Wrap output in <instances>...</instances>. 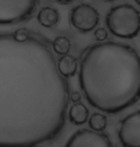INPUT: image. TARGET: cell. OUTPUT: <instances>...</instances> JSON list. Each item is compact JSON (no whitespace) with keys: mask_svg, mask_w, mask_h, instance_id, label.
Here are the masks:
<instances>
[{"mask_svg":"<svg viewBox=\"0 0 140 147\" xmlns=\"http://www.w3.org/2000/svg\"><path fill=\"white\" fill-rule=\"evenodd\" d=\"M69 96L46 41L0 34V147L54 140L64 126Z\"/></svg>","mask_w":140,"mask_h":147,"instance_id":"1","label":"cell"},{"mask_svg":"<svg viewBox=\"0 0 140 147\" xmlns=\"http://www.w3.org/2000/svg\"><path fill=\"white\" fill-rule=\"evenodd\" d=\"M79 82L87 102L107 113H117L140 99V57L123 43L94 44L83 54Z\"/></svg>","mask_w":140,"mask_h":147,"instance_id":"2","label":"cell"},{"mask_svg":"<svg viewBox=\"0 0 140 147\" xmlns=\"http://www.w3.org/2000/svg\"><path fill=\"white\" fill-rule=\"evenodd\" d=\"M106 22L115 37L133 38L140 32V12L133 5H118L109 10Z\"/></svg>","mask_w":140,"mask_h":147,"instance_id":"3","label":"cell"},{"mask_svg":"<svg viewBox=\"0 0 140 147\" xmlns=\"http://www.w3.org/2000/svg\"><path fill=\"white\" fill-rule=\"evenodd\" d=\"M38 0H0V25L26 20L33 15Z\"/></svg>","mask_w":140,"mask_h":147,"instance_id":"4","label":"cell"},{"mask_svg":"<svg viewBox=\"0 0 140 147\" xmlns=\"http://www.w3.org/2000/svg\"><path fill=\"white\" fill-rule=\"evenodd\" d=\"M70 22L78 31L88 33L97 26L99 13L91 5L80 4L71 11Z\"/></svg>","mask_w":140,"mask_h":147,"instance_id":"5","label":"cell"},{"mask_svg":"<svg viewBox=\"0 0 140 147\" xmlns=\"http://www.w3.org/2000/svg\"><path fill=\"white\" fill-rule=\"evenodd\" d=\"M118 138L125 147H140V111L130 113L121 121Z\"/></svg>","mask_w":140,"mask_h":147,"instance_id":"6","label":"cell"},{"mask_svg":"<svg viewBox=\"0 0 140 147\" xmlns=\"http://www.w3.org/2000/svg\"><path fill=\"white\" fill-rule=\"evenodd\" d=\"M67 147H111L112 143L104 133L83 129L71 136L65 144Z\"/></svg>","mask_w":140,"mask_h":147,"instance_id":"7","label":"cell"},{"mask_svg":"<svg viewBox=\"0 0 140 147\" xmlns=\"http://www.w3.org/2000/svg\"><path fill=\"white\" fill-rule=\"evenodd\" d=\"M60 19V13L55 8L43 7L38 13V21L40 25L46 28H51L57 25Z\"/></svg>","mask_w":140,"mask_h":147,"instance_id":"8","label":"cell"},{"mask_svg":"<svg viewBox=\"0 0 140 147\" xmlns=\"http://www.w3.org/2000/svg\"><path fill=\"white\" fill-rule=\"evenodd\" d=\"M57 66L60 73L65 78H68V77L75 75L77 69H78V62L73 56L65 54L60 58Z\"/></svg>","mask_w":140,"mask_h":147,"instance_id":"9","label":"cell"},{"mask_svg":"<svg viewBox=\"0 0 140 147\" xmlns=\"http://www.w3.org/2000/svg\"><path fill=\"white\" fill-rule=\"evenodd\" d=\"M89 112L86 105L77 102L71 106L69 110V120L74 125H83L87 121Z\"/></svg>","mask_w":140,"mask_h":147,"instance_id":"10","label":"cell"},{"mask_svg":"<svg viewBox=\"0 0 140 147\" xmlns=\"http://www.w3.org/2000/svg\"><path fill=\"white\" fill-rule=\"evenodd\" d=\"M54 51L59 55H65L68 54V52L70 51L71 48V42L69 40V38H67L66 37L64 36H60L57 37L54 40L53 43H52Z\"/></svg>","mask_w":140,"mask_h":147,"instance_id":"11","label":"cell"},{"mask_svg":"<svg viewBox=\"0 0 140 147\" xmlns=\"http://www.w3.org/2000/svg\"><path fill=\"white\" fill-rule=\"evenodd\" d=\"M88 125L92 130L103 132L107 127V116L101 113H93L88 120Z\"/></svg>","mask_w":140,"mask_h":147,"instance_id":"12","label":"cell"},{"mask_svg":"<svg viewBox=\"0 0 140 147\" xmlns=\"http://www.w3.org/2000/svg\"><path fill=\"white\" fill-rule=\"evenodd\" d=\"M13 36L15 40H17L19 41H23L26 40L27 38H29L31 37V34H30L29 30L26 28H19L15 33H13Z\"/></svg>","mask_w":140,"mask_h":147,"instance_id":"13","label":"cell"},{"mask_svg":"<svg viewBox=\"0 0 140 147\" xmlns=\"http://www.w3.org/2000/svg\"><path fill=\"white\" fill-rule=\"evenodd\" d=\"M94 37L98 41H104L108 38V32L104 28H98L97 30H95Z\"/></svg>","mask_w":140,"mask_h":147,"instance_id":"14","label":"cell"},{"mask_svg":"<svg viewBox=\"0 0 140 147\" xmlns=\"http://www.w3.org/2000/svg\"><path fill=\"white\" fill-rule=\"evenodd\" d=\"M70 99L71 101L74 102V103H77V102H80V100H81V94H80L78 91H74V92H72L70 94Z\"/></svg>","mask_w":140,"mask_h":147,"instance_id":"15","label":"cell"},{"mask_svg":"<svg viewBox=\"0 0 140 147\" xmlns=\"http://www.w3.org/2000/svg\"><path fill=\"white\" fill-rule=\"evenodd\" d=\"M55 1L60 2V3H62V4H68V3H70V2H72L73 0H55Z\"/></svg>","mask_w":140,"mask_h":147,"instance_id":"16","label":"cell"},{"mask_svg":"<svg viewBox=\"0 0 140 147\" xmlns=\"http://www.w3.org/2000/svg\"><path fill=\"white\" fill-rule=\"evenodd\" d=\"M135 2H136V3L138 4L139 6H140V0H135Z\"/></svg>","mask_w":140,"mask_h":147,"instance_id":"17","label":"cell"},{"mask_svg":"<svg viewBox=\"0 0 140 147\" xmlns=\"http://www.w3.org/2000/svg\"><path fill=\"white\" fill-rule=\"evenodd\" d=\"M107 1H114V0H107Z\"/></svg>","mask_w":140,"mask_h":147,"instance_id":"18","label":"cell"}]
</instances>
